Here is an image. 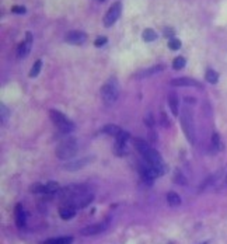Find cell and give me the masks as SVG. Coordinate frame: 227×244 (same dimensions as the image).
<instances>
[{
  "mask_svg": "<svg viewBox=\"0 0 227 244\" xmlns=\"http://www.w3.org/2000/svg\"><path fill=\"white\" fill-rule=\"evenodd\" d=\"M226 181H227V177H226Z\"/></svg>",
  "mask_w": 227,
  "mask_h": 244,
  "instance_id": "60d3db41",
  "label": "cell"
},
{
  "mask_svg": "<svg viewBox=\"0 0 227 244\" xmlns=\"http://www.w3.org/2000/svg\"><path fill=\"white\" fill-rule=\"evenodd\" d=\"M168 48L171 49V51H178V49L181 48V41L177 40V38H171V40L168 41Z\"/></svg>",
  "mask_w": 227,
  "mask_h": 244,
  "instance_id": "83f0119b",
  "label": "cell"
},
{
  "mask_svg": "<svg viewBox=\"0 0 227 244\" xmlns=\"http://www.w3.org/2000/svg\"><path fill=\"white\" fill-rule=\"evenodd\" d=\"M184 66H185V59L182 56H177L173 61V69H175V70H181Z\"/></svg>",
  "mask_w": 227,
  "mask_h": 244,
  "instance_id": "484cf974",
  "label": "cell"
},
{
  "mask_svg": "<svg viewBox=\"0 0 227 244\" xmlns=\"http://www.w3.org/2000/svg\"><path fill=\"white\" fill-rule=\"evenodd\" d=\"M164 70V66L163 65H156V66H151L149 67V69H146V70H142L139 72V79H143V77H147L150 76V74H156V73H160V72Z\"/></svg>",
  "mask_w": 227,
  "mask_h": 244,
  "instance_id": "9a60e30c",
  "label": "cell"
},
{
  "mask_svg": "<svg viewBox=\"0 0 227 244\" xmlns=\"http://www.w3.org/2000/svg\"><path fill=\"white\" fill-rule=\"evenodd\" d=\"M49 116H51V119L53 121L55 125L58 126L59 131H62L63 133H69V132H72L73 129H74L73 122L70 121L66 115H63L62 112H59V111L51 110L49 111Z\"/></svg>",
  "mask_w": 227,
  "mask_h": 244,
  "instance_id": "3957f363",
  "label": "cell"
},
{
  "mask_svg": "<svg viewBox=\"0 0 227 244\" xmlns=\"http://www.w3.org/2000/svg\"><path fill=\"white\" fill-rule=\"evenodd\" d=\"M203 244H208V243H203Z\"/></svg>",
  "mask_w": 227,
  "mask_h": 244,
  "instance_id": "ab89813d",
  "label": "cell"
},
{
  "mask_svg": "<svg viewBox=\"0 0 227 244\" xmlns=\"http://www.w3.org/2000/svg\"><path fill=\"white\" fill-rule=\"evenodd\" d=\"M107 41H108V40H107L105 37H98L97 40L94 41V45H95V46H103L104 44H107Z\"/></svg>",
  "mask_w": 227,
  "mask_h": 244,
  "instance_id": "d6a6232c",
  "label": "cell"
},
{
  "mask_svg": "<svg viewBox=\"0 0 227 244\" xmlns=\"http://www.w3.org/2000/svg\"><path fill=\"white\" fill-rule=\"evenodd\" d=\"M41 67H42V62H41V61H36L35 63H34V66H32V69H31V72H30V77L38 76V74H40V72H41Z\"/></svg>",
  "mask_w": 227,
  "mask_h": 244,
  "instance_id": "4316f807",
  "label": "cell"
},
{
  "mask_svg": "<svg viewBox=\"0 0 227 244\" xmlns=\"http://www.w3.org/2000/svg\"><path fill=\"white\" fill-rule=\"evenodd\" d=\"M133 146L136 147V150L140 152L142 154H146V153L151 149L147 142H145L143 139H139V137H133Z\"/></svg>",
  "mask_w": 227,
  "mask_h": 244,
  "instance_id": "5bb4252c",
  "label": "cell"
},
{
  "mask_svg": "<svg viewBox=\"0 0 227 244\" xmlns=\"http://www.w3.org/2000/svg\"><path fill=\"white\" fill-rule=\"evenodd\" d=\"M25 219H27V213L23 209V206L20 204L15 206V222H17L18 227H24L25 225Z\"/></svg>",
  "mask_w": 227,
  "mask_h": 244,
  "instance_id": "4fadbf2b",
  "label": "cell"
},
{
  "mask_svg": "<svg viewBox=\"0 0 227 244\" xmlns=\"http://www.w3.org/2000/svg\"><path fill=\"white\" fill-rule=\"evenodd\" d=\"M59 215H61L62 219L69 220V219H72V217L76 215V208L72 206V205L65 204V206H62L61 209H59Z\"/></svg>",
  "mask_w": 227,
  "mask_h": 244,
  "instance_id": "7c38bea8",
  "label": "cell"
},
{
  "mask_svg": "<svg viewBox=\"0 0 227 244\" xmlns=\"http://www.w3.org/2000/svg\"><path fill=\"white\" fill-rule=\"evenodd\" d=\"M107 229V223H95V225H90V226H86L80 230L83 236H94V234H98V233L104 232Z\"/></svg>",
  "mask_w": 227,
  "mask_h": 244,
  "instance_id": "30bf717a",
  "label": "cell"
},
{
  "mask_svg": "<svg viewBox=\"0 0 227 244\" xmlns=\"http://www.w3.org/2000/svg\"><path fill=\"white\" fill-rule=\"evenodd\" d=\"M161 126H164V128H168L170 126V119L167 118V115H166V112H161Z\"/></svg>",
  "mask_w": 227,
  "mask_h": 244,
  "instance_id": "1f68e13d",
  "label": "cell"
},
{
  "mask_svg": "<svg viewBox=\"0 0 227 244\" xmlns=\"http://www.w3.org/2000/svg\"><path fill=\"white\" fill-rule=\"evenodd\" d=\"M170 84L174 86V87H184V86H191V87H199L202 89L203 86L199 82L194 79H189V77H178V79H174L170 82Z\"/></svg>",
  "mask_w": 227,
  "mask_h": 244,
  "instance_id": "9c48e42d",
  "label": "cell"
},
{
  "mask_svg": "<svg viewBox=\"0 0 227 244\" xmlns=\"http://www.w3.org/2000/svg\"><path fill=\"white\" fill-rule=\"evenodd\" d=\"M93 162H94V157L93 156H88V157H86V159H80V160H74V162L67 163V164L63 166V168L67 170V171H76V170H80V168L88 166Z\"/></svg>",
  "mask_w": 227,
  "mask_h": 244,
  "instance_id": "ba28073f",
  "label": "cell"
},
{
  "mask_svg": "<svg viewBox=\"0 0 227 244\" xmlns=\"http://www.w3.org/2000/svg\"><path fill=\"white\" fill-rule=\"evenodd\" d=\"M140 174H142V178H143V181H145L146 184H153V181H154V178L157 177V175H160V173H158L157 170H156L153 166H150V164H147L146 163L145 166H142L140 167Z\"/></svg>",
  "mask_w": 227,
  "mask_h": 244,
  "instance_id": "52a82bcc",
  "label": "cell"
},
{
  "mask_svg": "<svg viewBox=\"0 0 227 244\" xmlns=\"http://www.w3.org/2000/svg\"><path fill=\"white\" fill-rule=\"evenodd\" d=\"M167 201H168L170 206H178L181 205V198L177 192H168L167 194Z\"/></svg>",
  "mask_w": 227,
  "mask_h": 244,
  "instance_id": "ffe728a7",
  "label": "cell"
},
{
  "mask_svg": "<svg viewBox=\"0 0 227 244\" xmlns=\"http://www.w3.org/2000/svg\"><path fill=\"white\" fill-rule=\"evenodd\" d=\"M77 150H79V146H77V141L74 137H69L66 141L61 142L56 147V156L58 159L62 160H69L73 159L76 154H77Z\"/></svg>",
  "mask_w": 227,
  "mask_h": 244,
  "instance_id": "6da1fadb",
  "label": "cell"
},
{
  "mask_svg": "<svg viewBox=\"0 0 227 244\" xmlns=\"http://www.w3.org/2000/svg\"><path fill=\"white\" fill-rule=\"evenodd\" d=\"M164 35H166V37H170V40H171V38H174V30H173V28H166V32H164Z\"/></svg>",
  "mask_w": 227,
  "mask_h": 244,
  "instance_id": "e575fe53",
  "label": "cell"
},
{
  "mask_svg": "<svg viewBox=\"0 0 227 244\" xmlns=\"http://www.w3.org/2000/svg\"><path fill=\"white\" fill-rule=\"evenodd\" d=\"M4 114L7 115V108L4 107V105H2V121L4 122Z\"/></svg>",
  "mask_w": 227,
  "mask_h": 244,
  "instance_id": "d590c367",
  "label": "cell"
},
{
  "mask_svg": "<svg viewBox=\"0 0 227 244\" xmlns=\"http://www.w3.org/2000/svg\"><path fill=\"white\" fill-rule=\"evenodd\" d=\"M206 80L209 83H212V84H216L219 82V74L213 69H208L206 70Z\"/></svg>",
  "mask_w": 227,
  "mask_h": 244,
  "instance_id": "d4e9b609",
  "label": "cell"
},
{
  "mask_svg": "<svg viewBox=\"0 0 227 244\" xmlns=\"http://www.w3.org/2000/svg\"><path fill=\"white\" fill-rule=\"evenodd\" d=\"M184 101H185L187 104H194V103H195V100H194V98H191V97H187Z\"/></svg>",
  "mask_w": 227,
  "mask_h": 244,
  "instance_id": "74e56055",
  "label": "cell"
},
{
  "mask_svg": "<svg viewBox=\"0 0 227 244\" xmlns=\"http://www.w3.org/2000/svg\"><path fill=\"white\" fill-rule=\"evenodd\" d=\"M45 194H56L61 191V187H59L58 183H55V181H51V183L45 184Z\"/></svg>",
  "mask_w": 227,
  "mask_h": 244,
  "instance_id": "cb8c5ba5",
  "label": "cell"
},
{
  "mask_svg": "<svg viewBox=\"0 0 227 244\" xmlns=\"http://www.w3.org/2000/svg\"><path fill=\"white\" fill-rule=\"evenodd\" d=\"M31 191H32L34 194H45V185L44 184H34L32 187H31Z\"/></svg>",
  "mask_w": 227,
  "mask_h": 244,
  "instance_id": "f546056e",
  "label": "cell"
},
{
  "mask_svg": "<svg viewBox=\"0 0 227 244\" xmlns=\"http://www.w3.org/2000/svg\"><path fill=\"white\" fill-rule=\"evenodd\" d=\"M143 40L146 42H151V41H156L157 40V34H156L154 30H151V28H146L143 31Z\"/></svg>",
  "mask_w": 227,
  "mask_h": 244,
  "instance_id": "44dd1931",
  "label": "cell"
},
{
  "mask_svg": "<svg viewBox=\"0 0 227 244\" xmlns=\"http://www.w3.org/2000/svg\"><path fill=\"white\" fill-rule=\"evenodd\" d=\"M72 243H73V237H58L44 241V244H72Z\"/></svg>",
  "mask_w": 227,
  "mask_h": 244,
  "instance_id": "d6986e66",
  "label": "cell"
},
{
  "mask_svg": "<svg viewBox=\"0 0 227 244\" xmlns=\"http://www.w3.org/2000/svg\"><path fill=\"white\" fill-rule=\"evenodd\" d=\"M143 157H145V160H146V163H147V164L153 166V167H154L160 174H163L164 171H166L160 153H158L156 149H150L147 153H146V154H143Z\"/></svg>",
  "mask_w": 227,
  "mask_h": 244,
  "instance_id": "5b68a950",
  "label": "cell"
},
{
  "mask_svg": "<svg viewBox=\"0 0 227 244\" xmlns=\"http://www.w3.org/2000/svg\"><path fill=\"white\" fill-rule=\"evenodd\" d=\"M181 125H182V131H184L187 139L191 143L195 142V128H194V115H192V111L189 107H184L181 114Z\"/></svg>",
  "mask_w": 227,
  "mask_h": 244,
  "instance_id": "7a4b0ae2",
  "label": "cell"
},
{
  "mask_svg": "<svg viewBox=\"0 0 227 244\" xmlns=\"http://www.w3.org/2000/svg\"><path fill=\"white\" fill-rule=\"evenodd\" d=\"M103 132H105V133H108V135H111V136H115L116 137L122 132V129L119 128V126H116V125H112V124H109V125L104 126Z\"/></svg>",
  "mask_w": 227,
  "mask_h": 244,
  "instance_id": "ac0fdd59",
  "label": "cell"
},
{
  "mask_svg": "<svg viewBox=\"0 0 227 244\" xmlns=\"http://www.w3.org/2000/svg\"><path fill=\"white\" fill-rule=\"evenodd\" d=\"M65 40H66V42H69V44L80 45V44H83L86 40H87V35H86L84 32H82V31H70V32L66 35Z\"/></svg>",
  "mask_w": 227,
  "mask_h": 244,
  "instance_id": "8fae6325",
  "label": "cell"
},
{
  "mask_svg": "<svg viewBox=\"0 0 227 244\" xmlns=\"http://www.w3.org/2000/svg\"><path fill=\"white\" fill-rule=\"evenodd\" d=\"M212 145L215 146V149H217V150L223 149V145H221V141H220V136H219V133H213V136H212Z\"/></svg>",
  "mask_w": 227,
  "mask_h": 244,
  "instance_id": "f1b7e54d",
  "label": "cell"
},
{
  "mask_svg": "<svg viewBox=\"0 0 227 244\" xmlns=\"http://www.w3.org/2000/svg\"><path fill=\"white\" fill-rule=\"evenodd\" d=\"M101 2H103V0H101Z\"/></svg>",
  "mask_w": 227,
  "mask_h": 244,
  "instance_id": "b9f144b4",
  "label": "cell"
},
{
  "mask_svg": "<svg viewBox=\"0 0 227 244\" xmlns=\"http://www.w3.org/2000/svg\"><path fill=\"white\" fill-rule=\"evenodd\" d=\"M101 97L105 104H114L118 98V84L114 79L107 82L101 87Z\"/></svg>",
  "mask_w": 227,
  "mask_h": 244,
  "instance_id": "277c9868",
  "label": "cell"
},
{
  "mask_svg": "<svg viewBox=\"0 0 227 244\" xmlns=\"http://www.w3.org/2000/svg\"><path fill=\"white\" fill-rule=\"evenodd\" d=\"M121 9H122V6H121V3H118V2L114 3L111 7H109V10L107 11L105 17H104V25H105V27H111V25L119 19V15H121Z\"/></svg>",
  "mask_w": 227,
  "mask_h": 244,
  "instance_id": "8992f818",
  "label": "cell"
},
{
  "mask_svg": "<svg viewBox=\"0 0 227 244\" xmlns=\"http://www.w3.org/2000/svg\"><path fill=\"white\" fill-rule=\"evenodd\" d=\"M173 181L175 184H178V185H187V178H185V175L181 173V171L177 168L175 171H174V178Z\"/></svg>",
  "mask_w": 227,
  "mask_h": 244,
  "instance_id": "7402d4cb",
  "label": "cell"
},
{
  "mask_svg": "<svg viewBox=\"0 0 227 244\" xmlns=\"http://www.w3.org/2000/svg\"><path fill=\"white\" fill-rule=\"evenodd\" d=\"M150 139H151V142L157 141V135H156V132H151V133H150Z\"/></svg>",
  "mask_w": 227,
  "mask_h": 244,
  "instance_id": "8d00e7d4",
  "label": "cell"
},
{
  "mask_svg": "<svg viewBox=\"0 0 227 244\" xmlns=\"http://www.w3.org/2000/svg\"><path fill=\"white\" fill-rule=\"evenodd\" d=\"M145 122H146V125L147 126H151V128H153V126H154V116H153V114L151 112H147L145 115Z\"/></svg>",
  "mask_w": 227,
  "mask_h": 244,
  "instance_id": "4dcf8cb0",
  "label": "cell"
},
{
  "mask_svg": "<svg viewBox=\"0 0 227 244\" xmlns=\"http://www.w3.org/2000/svg\"><path fill=\"white\" fill-rule=\"evenodd\" d=\"M13 13L24 14V13H25V7H24V6H14V7H13Z\"/></svg>",
  "mask_w": 227,
  "mask_h": 244,
  "instance_id": "836d02e7",
  "label": "cell"
},
{
  "mask_svg": "<svg viewBox=\"0 0 227 244\" xmlns=\"http://www.w3.org/2000/svg\"><path fill=\"white\" fill-rule=\"evenodd\" d=\"M219 175H220V171H219V173H216V174H213V175H210V177H208V178H206V180L202 183V185H200L199 189H200V191H203V189H206L208 187H210L213 183H216V180H217Z\"/></svg>",
  "mask_w": 227,
  "mask_h": 244,
  "instance_id": "603a6c76",
  "label": "cell"
},
{
  "mask_svg": "<svg viewBox=\"0 0 227 244\" xmlns=\"http://www.w3.org/2000/svg\"><path fill=\"white\" fill-rule=\"evenodd\" d=\"M25 38H27L28 42H32V34L31 32H27V35H25Z\"/></svg>",
  "mask_w": 227,
  "mask_h": 244,
  "instance_id": "f35d334b",
  "label": "cell"
},
{
  "mask_svg": "<svg viewBox=\"0 0 227 244\" xmlns=\"http://www.w3.org/2000/svg\"><path fill=\"white\" fill-rule=\"evenodd\" d=\"M168 105L171 108V112L174 115H178V98H177V94L175 93H170L168 94Z\"/></svg>",
  "mask_w": 227,
  "mask_h": 244,
  "instance_id": "2e32d148",
  "label": "cell"
},
{
  "mask_svg": "<svg viewBox=\"0 0 227 244\" xmlns=\"http://www.w3.org/2000/svg\"><path fill=\"white\" fill-rule=\"evenodd\" d=\"M31 44L32 42H28V41H24V42H21L20 45H18V48H17V55H18V58H25V56L28 55V52H30V49H31Z\"/></svg>",
  "mask_w": 227,
  "mask_h": 244,
  "instance_id": "e0dca14e",
  "label": "cell"
}]
</instances>
